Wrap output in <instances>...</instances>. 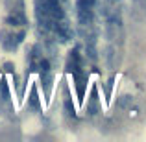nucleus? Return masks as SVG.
Here are the masks:
<instances>
[{
	"instance_id": "5",
	"label": "nucleus",
	"mask_w": 146,
	"mask_h": 142,
	"mask_svg": "<svg viewBox=\"0 0 146 142\" xmlns=\"http://www.w3.org/2000/svg\"><path fill=\"white\" fill-rule=\"evenodd\" d=\"M94 0H78V7H93Z\"/></svg>"
},
{
	"instance_id": "6",
	"label": "nucleus",
	"mask_w": 146,
	"mask_h": 142,
	"mask_svg": "<svg viewBox=\"0 0 146 142\" xmlns=\"http://www.w3.org/2000/svg\"><path fill=\"white\" fill-rule=\"evenodd\" d=\"M39 67L43 68V72H48V70H50V65H48V61H46V59H41Z\"/></svg>"
},
{
	"instance_id": "3",
	"label": "nucleus",
	"mask_w": 146,
	"mask_h": 142,
	"mask_svg": "<svg viewBox=\"0 0 146 142\" xmlns=\"http://www.w3.org/2000/svg\"><path fill=\"white\" fill-rule=\"evenodd\" d=\"M7 22H9V24H13V26H21V24H24V17H22V15H9V17H7Z\"/></svg>"
},
{
	"instance_id": "2",
	"label": "nucleus",
	"mask_w": 146,
	"mask_h": 142,
	"mask_svg": "<svg viewBox=\"0 0 146 142\" xmlns=\"http://www.w3.org/2000/svg\"><path fill=\"white\" fill-rule=\"evenodd\" d=\"M76 87H78V96H80V102H82L83 92H85V79H83L80 74H76Z\"/></svg>"
},
{
	"instance_id": "1",
	"label": "nucleus",
	"mask_w": 146,
	"mask_h": 142,
	"mask_svg": "<svg viewBox=\"0 0 146 142\" xmlns=\"http://www.w3.org/2000/svg\"><path fill=\"white\" fill-rule=\"evenodd\" d=\"M78 17L82 24H87L93 18V13H91V7H78Z\"/></svg>"
},
{
	"instance_id": "7",
	"label": "nucleus",
	"mask_w": 146,
	"mask_h": 142,
	"mask_svg": "<svg viewBox=\"0 0 146 142\" xmlns=\"http://www.w3.org/2000/svg\"><path fill=\"white\" fill-rule=\"evenodd\" d=\"M65 105H67V109H68V113H70V114H74V107H72V103H70V100H67V102H65Z\"/></svg>"
},
{
	"instance_id": "4",
	"label": "nucleus",
	"mask_w": 146,
	"mask_h": 142,
	"mask_svg": "<svg viewBox=\"0 0 146 142\" xmlns=\"http://www.w3.org/2000/svg\"><path fill=\"white\" fill-rule=\"evenodd\" d=\"M30 105L32 107H39V98H37V89L35 87H32V90H30Z\"/></svg>"
},
{
	"instance_id": "8",
	"label": "nucleus",
	"mask_w": 146,
	"mask_h": 142,
	"mask_svg": "<svg viewBox=\"0 0 146 142\" xmlns=\"http://www.w3.org/2000/svg\"><path fill=\"white\" fill-rule=\"evenodd\" d=\"M6 70H7V72H11V70H13V67H11V63H6Z\"/></svg>"
}]
</instances>
